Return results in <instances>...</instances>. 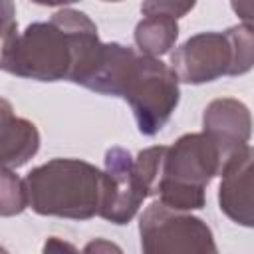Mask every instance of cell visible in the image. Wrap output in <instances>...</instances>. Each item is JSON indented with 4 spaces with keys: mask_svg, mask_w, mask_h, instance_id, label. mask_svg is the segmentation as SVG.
I'll list each match as a JSON object with an SVG mask.
<instances>
[{
    "mask_svg": "<svg viewBox=\"0 0 254 254\" xmlns=\"http://www.w3.org/2000/svg\"><path fill=\"white\" fill-rule=\"evenodd\" d=\"M0 214H14L26 206V189L12 173L0 171Z\"/></svg>",
    "mask_w": 254,
    "mask_h": 254,
    "instance_id": "cell-6",
    "label": "cell"
},
{
    "mask_svg": "<svg viewBox=\"0 0 254 254\" xmlns=\"http://www.w3.org/2000/svg\"><path fill=\"white\" fill-rule=\"evenodd\" d=\"M85 254H121V250L115 244L97 240V242H89L85 248Z\"/></svg>",
    "mask_w": 254,
    "mask_h": 254,
    "instance_id": "cell-8",
    "label": "cell"
},
{
    "mask_svg": "<svg viewBox=\"0 0 254 254\" xmlns=\"http://www.w3.org/2000/svg\"><path fill=\"white\" fill-rule=\"evenodd\" d=\"M121 95L131 101L139 129L153 135L169 119L179 101L177 73L151 58H133L127 67V79L123 81Z\"/></svg>",
    "mask_w": 254,
    "mask_h": 254,
    "instance_id": "cell-2",
    "label": "cell"
},
{
    "mask_svg": "<svg viewBox=\"0 0 254 254\" xmlns=\"http://www.w3.org/2000/svg\"><path fill=\"white\" fill-rule=\"evenodd\" d=\"M44 254H77L75 248L67 242H62L58 238H50L44 246Z\"/></svg>",
    "mask_w": 254,
    "mask_h": 254,
    "instance_id": "cell-7",
    "label": "cell"
},
{
    "mask_svg": "<svg viewBox=\"0 0 254 254\" xmlns=\"http://www.w3.org/2000/svg\"><path fill=\"white\" fill-rule=\"evenodd\" d=\"M145 254H216L212 234L202 220L171 214L165 204H151L141 218Z\"/></svg>",
    "mask_w": 254,
    "mask_h": 254,
    "instance_id": "cell-3",
    "label": "cell"
},
{
    "mask_svg": "<svg viewBox=\"0 0 254 254\" xmlns=\"http://www.w3.org/2000/svg\"><path fill=\"white\" fill-rule=\"evenodd\" d=\"M0 254H6V252H4V250H2V248H0Z\"/></svg>",
    "mask_w": 254,
    "mask_h": 254,
    "instance_id": "cell-9",
    "label": "cell"
},
{
    "mask_svg": "<svg viewBox=\"0 0 254 254\" xmlns=\"http://www.w3.org/2000/svg\"><path fill=\"white\" fill-rule=\"evenodd\" d=\"M103 175L83 161L56 159L26 179V196L40 214L89 218L101 206Z\"/></svg>",
    "mask_w": 254,
    "mask_h": 254,
    "instance_id": "cell-1",
    "label": "cell"
},
{
    "mask_svg": "<svg viewBox=\"0 0 254 254\" xmlns=\"http://www.w3.org/2000/svg\"><path fill=\"white\" fill-rule=\"evenodd\" d=\"M38 151V133L32 123L14 119L12 109L0 99V169L24 165Z\"/></svg>",
    "mask_w": 254,
    "mask_h": 254,
    "instance_id": "cell-5",
    "label": "cell"
},
{
    "mask_svg": "<svg viewBox=\"0 0 254 254\" xmlns=\"http://www.w3.org/2000/svg\"><path fill=\"white\" fill-rule=\"evenodd\" d=\"M107 175L101 181L99 214L115 224L127 222L149 194V187L133 167L129 153L123 149L107 151Z\"/></svg>",
    "mask_w": 254,
    "mask_h": 254,
    "instance_id": "cell-4",
    "label": "cell"
}]
</instances>
